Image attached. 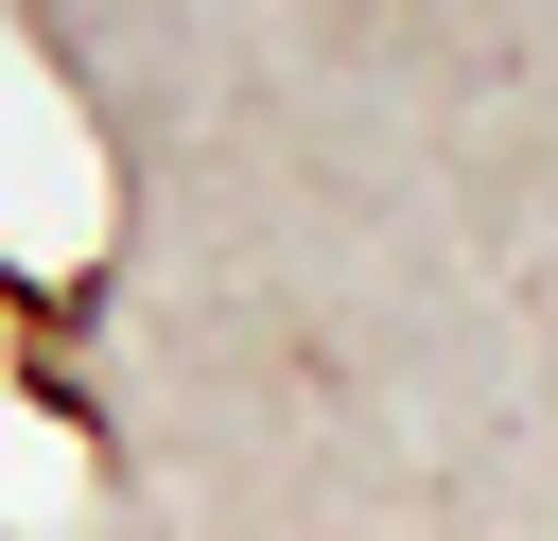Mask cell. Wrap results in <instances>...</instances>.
Masks as SVG:
<instances>
[]
</instances>
